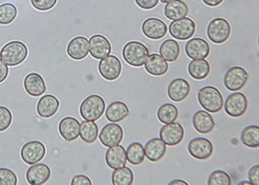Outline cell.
Instances as JSON below:
<instances>
[{
  "instance_id": "obj_1",
  "label": "cell",
  "mask_w": 259,
  "mask_h": 185,
  "mask_svg": "<svg viewBox=\"0 0 259 185\" xmlns=\"http://www.w3.org/2000/svg\"><path fill=\"white\" fill-rule=\"evenodd\" d=\"M28 56L27 45L18 40L6 43L0 51V60L9 67L18 66L26 61Z\"/></svg>"
},
{
  "instance_id": "obj_2",
  "label": "cell",
  "mask_w": 259,
  "mask_h": 185,
  "mask_svg": "<svg viewBox=\"0 0 259 185\" xmlns=\"http://www.w3.org/2000/svg\"><path fill=\"white\" fill-rule=\"evenodd\" d=\"M198 101L202 108L209 113H217L223 108V98L220 91L211 86H206L199 90Z\"/></svg>"
},
{
  "instance_id": "obj_3",
  "label": "cell",
  "mask_w": 259,
  "mask_h": 185,
  "mask_svg": "<svg viewBox=\"0 0 259 185\" xmlns=\"http://www.w3.org/2000/svg\"><path fill=\"white\" fill-rule=\"evenodd\" d=\"M106 109L104 99L98 95H92L86 98L79 107L80 115L84 120L96 122L102 118Z\"/></svg>"
},
{
  "instance_id": "obj_4",
  "label": "cell",
  "mask_w": 259,
  "mask_h": 185,
  "mask_svg": "<svg viewBox=\"0 0 259 185\" xmlns=\"http://www.w3.org/2000/svg\"><path fill=\"white\" fill-rule=\"evenodd\" d=\"M149 51L146 45L139 41H129L123 48V57L125 62L133 67L144 66Z\"/></svg>"
},
{
  "instance_id": "obj_5",
  "label": "cell",
  "mask_w": 259,
  "mask_h": 185,
  "mask_svg": "<svg viewBox=\"0 0 259 185\" xmlns=\"http://www.w3.org/2000/svg\"><path fill=\"white\" fill-rule=\"evenodd\" d=\"M207 36L214 43L221 44L231 36V25L225 18H215L207 26Z\"/></svg>"
},
{
  "instance_id": "obj_6",
  "label": "cell",
  "mask_w": 259,
  "mask_h": 185,
  "mask_svg": "<svg viewBox=\"0 0 259 185\" xmlns=\"http://www.w3.org/2000/svg\"><path fill=\"white\" fill-rule=\"evenodd\" d=\"M196 32L195 21L188 17L174 20L169 25L170 35L178 40L190 39Z\"/></svg>"
},
{
  "instance_id": "obj_7",
  "label": "cell",
  "mask_w": 259,
  "mask_h": 185,
  "mask_svg": "<svg viewBox=\"0 0 259 185\" xmlns=\"http://www.w3.org/2000/svg\"><path fill=\"white\" fill-rule=\"evenodd\" d=\"M249 74L241 67H232L226 72L223 83L228 90L232 92L239 91L248 82Z\"/></svg>"
},
{
  "instance_id": "obj_8",
  "label": "cell",
  "mask_w": 259,
  "mask_h": 185,
  "mask_svg": "<svg viewBox=\"0 0 259 185\" xmlns=\"http://www.w3.org/2000/svg\"><path fill=\"white\" fill-rule=\"evenodd\" d=\"M223 106L227 114L232 118H239L245 113L248 109V100L243 94H239L238 91L228 97L226 102H223Z\"/></svg>"
},
{
  "instance_id": "obj_9",
  "label": "cell",
  "mask_w": 259,
  "mask_h": 185,
  "mask_svg": "<svg viewBox=\"0 0 259 185\" xmlns=\"http://www.w3.org/2000/svg\"><path fill=\"white\" fill-rule=\"evenodd\" d=\"M20 156L22 161L29 165L36 164L46 156V147L39 141H31L22 146Z\"/></svg>"
},
{
  "instance_id": "obj_10",
  "label": "cell",
  "mask_w": 259,
  "mask_h": 185,
  "mask_svg": "<svg viewBox=\"0 0 259 185\" xmlns=\"http://www.w3.org/2000/svg\"><path fill=\"white\" fill-rule=\"evenodd\" d=\"M99 71L103 78L115 80L122 73V64L114 55H108L99 63Z\"/></svg>"
},
{
  "instance_id": "obj_11",
  "label": "cell",
  "mask_w": 259,
  "mask_h": 185,
  "mask_svg": "<svg viewBox=\"0 0 259 185\" xmlns=\"http://www.w3.org/2000/svg\"><path fill=\"white\" fill-rule=\"evenodd\" d=\"M188 153L197 160H207L214 153L213 144L205 137H195L188 143Z\"/></svg>"
},
{
  "instance_id": "obj_12",
  "label": "cell",
  "mask_w": 259,
  "mask_h": 185,
  "mask_svg": "<svg viewBox=\"0 0 259 185\" xmlns=\"http://www.w3.org/2000/svg\"><path fill=\"white\" fill-rule=\"evenodd\" d=\"M184 129L179 123L164 124L160 129V138L168 146H176L182 142Z\"/></svg>"
},
{
  "instance_id": "obj_13",
  "label": "cell",
  "mask_w": 259,
  "mask_h": 185,
  "mask_svg": "<svg viewBox=\"0 0 259 185\" xmlns=\"http://www.w3.org/2000/svg\"><path fill=\"white\" fill-rule=\"evenodd\" d=\"M123 129L122 127L116 123H110L105 125L101 133L99 134L101 143L106 147H111L120 144L123 140Z\"/></svg>"
},
{
  "instance_id": "obj_14",
  "label": "cell",
  "mask_w": 259,
  "mask_h": 185,
  "mask_svg": "<svg viewBox=\"0 0 259 185\" xmlns=\"http://www.w3.org/2000/svg\"><path fill=\"white\" fill-rule=\"evenodd\" d=\"M89 53L93 59L103 60L111 53V43L101 34H96L89 39Z\"/></svg>"
},
{
  "instance_id": "obj_15",
  "label": "cell",
  "mask_w": 259,
  "mask_h": 185,
  "mask_svg": "<svg viewBox=\"0 0 259 185\" xmlns=\"http://www.w3.org/2000/svg\"><path fill=\"white\" fill-rule=\"evenodd\" d=\"M167 26L164 21L158 18H148L142 25V32L150 39L158 40L166 35Z\"/></svg>"
},
{
  "instance_id": "obj_16",
  "label": "cell",
  "mask_w": 259,
  "mask_h": 185,
  "mask_svg": "<svg viewBox=\"0 0 259 185\" xmlns=\"http://www.w3.org/2000/svg\"><path fill=\"white\" fill-rule=\"evenodd\" d=\"M209 51V44L202 38H192L185 44V53L191 60H205Z\"/></svg>"
},
{
  "instance_id": "obj_17",
  "label": "cell",
  "mask_w": 259,
  "mask_h": 185,
  "mask_svg": "<svg viewBox=\"0 0 259 185\" xmlns=\"http://www.w3.org/2000/svg\"><path fill=\"white\" fill-rule=\"evenodd\" d=\"M27 181L31 185L45 184L51 177V169L48 165L42 163H36L31 165L27 170Z\"/></svg>"
},
{
  "instance_id": "obj_18",
  "label": "cell",
  "mask_w": 259,
  "mask_h": 185,
  "mask_svg": "<svg viewBox=\"0 0 259 185\" xmlns=\"http://www.w3.org/2000/svg\"><path fill=\"white\" fill-rule=\"evenodd\" d=\"M67 53L74 61L85 60L89 54V40L83 36L71 39L68 43Z\"/></svg>"
},
{
  "instance_id": "obj_19",
  "label": "cell",
  "mask_w": 259,
  "mask_h": 185,
  "mask_svg": "<svg viewBox=\"0 0 259 185\" xmlns=\"http://www.w3.org/2000/svg\"><path fill=\"white\" fill-rule=\"evenodd\" d=\"M105 161L111 169L126 166L127 156L125 148L120 144L108 147V150L106 152Z\"/></svg>"
},
{
  "instance_id": "obj_20",
  "label": "cell",
  "mask_w": 259,
  "mask_h": 185,
  "mask_svg": "<svg viewBox=\"0 0 259 185\" xmlns=\"http://www.w3.org/2000/svg\"><path fill=\"white\" fill-rule=\"evenodd\" d=\"M80 123L72 117L64 118L58 125L60 134L67 142H73L79 136Z\"/></svg>"
},
{
  "instance_id": "obj_21",
  "label": "cell",
  "mask_w": 259,
  "mask_h": 185,
  "mask_svg": "<svg viewBox=\"0 0 259 185\" xmlns=\"http://www.w3.org/2000/svg\"><path fill=\"white\" fill-rule=\"evenodd\" d=\"M191 92V86L184 78H176L168 85L167 95L172 102L184 101Z\"/></svg>"
},
{
  "instance_id": "obj_22",
  "label": "cell",
  "mask_w": 259,
  "mask_h": 185,
  "mask_svg": "<svg viewBox=\"0 0 259 185\" xmlns=\"http://www.w3.org/2000/svg\"><path fill=\"white\" fill-rule=\"evenodd\" d=\"M23 87L27 94L34 98L42 96L47 89L42 76L38 73H29L23 80Z\"/></svg>"
},
{
  "instance_id": "obj_23",
  "label": "cell",
  "mask_w": 259,
  "mask_h": 185,
  "mask_svg": "<svg viewBox=\"0 0 259 185\" xmlns=\"http://www.w3.org/2000/svg\"><path fill=\"white\" fill-rule=\"evenodd\" d=\"M193 125L199 133L206 134L214 130L215 121L209 112L205 110H198L193 115Z\"/></svg>"
},
{
  "instance_id": "obj_24",
  "label": "cell",
  "mask_w": 259,
  "mask_h": 185,
  "mask_svg": "<svg viewBox=\"0 0 259 185\" xmlns=\"http://www.w3.org/2000/svg\"><path fill=\"white\" fill-rule=\"evenodd\" d=\"M60 109V101L54 96H44L37 103V113L42 119H50Z\"/></svg>"
},
{
  "instance_id": "obj_25",
  "label": "cell",
  "mask_w": 259,
  "mask_h": 185,
  "mask_svg": "<svg viewBox=\"0 0 259 185\" xmlns=\"http://www.w3.org/2000/svg\"><path fill=\"white\" fill-rule=\"evenodd\" d=\"M144 66L145 70L154 76H162L168 71V62L160 54L148 55Z\"/></svg>"
},
{
  "instance_id": "obj_26",
  "label": "cell",
  "mask_w": 259,
  "mask_h": 185,
  "mask_svg": "<svg viewBox=\"0 0 259 185\" xmlns=\"http://www.w3.org/2000/svg\"><path fill=\"white\" fill-rule=\"evenodd\" d=\"M145 158L151 162H158L164 157L166 153V144L164 143L160 137H155L149 140L145 147Z\"/></svg>"
},
{
  "instance_id": "obj_27",
  "label": "cell",
  "mask_w": 259,
  "mask_h": 185,
  "mask_svg": "<svg viewBox=\"0 0 259 185\" xmlns=\"http://www.w3.org/2000/svg\"><path fill=\"white\" fill-rule=\"evenodd\" d=\"M105 115L111 123H119L129 115V108L123 102H113L105 109Z\"/></svg>"
},
{
  "instance_id": "obj_28",
  "label": "cell",
  "mask_w": 259,
  "mask_h": 185,
  "mask_svg": "<svg viewBox=\"0 0 259 185\" xmlns=\"http://www.w3.org/2000/svg\"><path fill=\"white\" fill-rule=\"evenodd\" d=\"M164 14L166 18L170 20H178L183 17H186L188 14V7L182 0H174L166 4L164 8Z\"/></svg>"
},
{
  "instance_id": "obj_29",
  "label": "cell",
  "mask_w": 259,
  "mask_h": 185,
  "mask_svg": "<svg viewBox=\"0 0 259 185\" xmlns=\"http://www.w3.org/2000/svg\"><path fill=\"white\" fill-rule=\"evenodd\" d=\"M209 71L210 67L206 60H193L188 65V73L193 78L198 80L206 78Z\"/></svg>"
},
{
  "instance_id": "obj_30",
  "label": "cell",
  "mask_w": 259,
  "mask_h": 185,
  "mask_svg": "<svg viewBox=\"0 0 259 185\" xmlns=\"http://www.w3.org/2000/svg\"><path fill=\"white\" fill-rule=\"evenodd\" d=\"M160 55L164 60L169 63H174L180 55V45L174 39H167L162 42L160 47Z\"/></svg>"
},
{
  "instance_id": "obj_31",
  "label": "cell",
  "mask_w": 259,
  "mask_h": 185,
  "mask_svg": "<svg viewBox=\"0 0 259 185\" xmlns=\"http://www.w3.org/2000/svg\"><path fill=\"white\" fill-rule=\"evenodd\" d=\"M79 136L85 143L93 144L99 136V127L96 122L84 121L79 127Z\"/></svg>"
},
{
  "instance_id": "obj_32",
  "label": "cell",
  "mask_w": 259,
  "mask_h": 185,
  "mask_svg": "<svg viewBox=\"0 0 259 185\" xmlns=\"http://www.w3.org/2000/svg\"><path fill=\"white\" fill-rule=\"evenodd\" d=\"M126 156H127V162H129L131 164L133 165L142 164L145 159L144 146L139 142L129 144L126 150Z\"/></svg>"
},
{
  "instance_id": "obj_33",
  "label": "cell",
  "mask_w": 259,
  "mask_h": 185,
  "mask_svg": "<svg viewBox=\"0 0 259 185\" xmlns=\"http://www.w3.org/2000/svg\"><path fill=\"white\" fill-rule=\"evenodd\" d=\"M241 142L250 148L259 147V127L258 126H248L241 131L240 134Z\"/></svg>"
},
{
  "instance_id": "obj_34",
  "label": "cell",
  "mask_w": 259,
  "mask_h": 185,
  "mask_svg": "<svg viewBox=\"0 0 259 185\" xmlns=\"http://www.w3.org/2000/svg\"><path fill=\"white\" fill-rule=\"evenodd\" d=\"M179 117V111L172 104H164L158 109V120L163 124L174 123Z\"/></svg>"
},
{
  "instance_id": "obj_35",
  "label": "cell",
  "mask_w": 259,
  "mask_h": 185,
  "mask_svg": "<svg viewBox=\"0 0 259 185\" xmlns=\"http://www.w3.org/2000/svg\"><path fill=\"white\" fill-rule=\"evenodd\" d=\"M113 185H132L134 183V172L126 166L114 169L112 172Z\"/></svg>"
},
{
  "instance_id": "obj_36",
  "label": "cell",
  "mask_w": 259,
  "mask_h": 185,
  "mask_svg": "<svg viewBox=\"0 0 259 185\" xmlns=\"http://www.w3.org/2000/svg\"><path fill=\"white\" fill-rule=\"evenodd\" d=\"M17 8L12 4H4L0 6V25L7 26L12 24L17 17Z\"/></svg>"
},
{
  "instance_id": "obj_37",
  "label": "cell",
  "mask_w": 259,
  "mask_h": 185,
  "mask_svg": "<svg viewBox=\"0 0 259 185\" xmlns=\"http://www.w3.org/2000/svg\"><path fill=\"white\" fill-rule=\"evenodd\" d=\"M231 183L232 181L229 173L220 169L211 172L207 180L208 185H231Z\"/></svg>"
},
{
  "instance_id": "obj_38",
  "label": "cell",
  "mask_w": 259,
  "mask_h": 185,
  "mask_svg": "<svg viewBox=\"0 0 259 185\" xmlns=\"http://www.w3.org/2000/svg\"><path fill=\"white\" fill-rule=\"evenodd\" d=\"M17 177L14 171L8 168H0V185H16Z\"/></svg>"
},
{
  "instance_id": "obj_39",
  "label": "cell",
  "mask_w": 259,
  "mask_h": 185,
  "mask_svg": "<svg viewBox=\"0 0 259 185\" xmlns=\"http://www.w3.org/2000/svg\"><path fill=\"white\" fill-rule=\"evenodd\" d=\"M12 113L9 108L0 106V132L7 130L12 124Z\"/></svg>"
},
{
  "instance_id": "obj_40",
  "label": "cell",
  "mask_w": 259,
  "mask_h": 185,
  "mask_svg": "<svg viewBox=\"0 0 259 185\" xmlns=\"http://www.w3.org/2000/svg\"><path fill=\"white\" fill-rule=\"evenodd\" d=\"M57 0H31V4L38 11H49L54 8Z\"/></svg>"
},
{
  "instance_id": "obj_41",
  "label": "cell",
  "mask_w": 259,
  "mask_h": 185,
  "mask_svg": "<svg viewBox=\"0 0 259 185\" xmlns=\"http://www.w3.org/2000/svg\"><path fill=\"white\" fill-rule=\"evenodd\" d=\"M248 177L252 185H259V165H254L251 167Z\"/></svg>"
},
{
  "instance_id": "obj_42",
  "label": "cell",
  "mask_w": 259,
  "mask_h": 185,
  "mask_svg": "<svg viewBox=\"0 0 259 185\" xmlns=\"http://www.w3.org/2000/svg\"><path fill=\"white\" fill-rule=\"evenodd\" d=\"M136 4L144 10H151L159 4V0H136Z\"/></svg>"
},
{
  "instance_id": "obj_43",
  "label": "cell",
  "mask_w": 259,
  "mask_h": 185,
  "mask_svg": "<svg viewBox=\"0 0 259 185\" xmlns=\"http://www.w3.org/2000/svg\"><path fill=\"white\" fill-rule=\"evenodd\" d=\"M72 185H91L92 182L91 180L85 176V175H77L75 176L72 181H71Z\"/></svg>"
},
{
  "instance_id": "obj_44",
  "label": "cell",
  "mask_w": 259,
  "mask_h": 185,
  "mask_svg": "<svg viewBox=\"0 0 259 185\" xmlns=\"http://www.w3.org/2000/svg\"><path fill=\"white\" fill-rule=\"evenodd\" d=\"M9 76V66L0 60V84L4 83Z\"/></svg>"
},
{
  "instance_id": "obj_45",
  "label": "cell",
  "mask_w": 259,
  "mask_h": 185,
  "mask_svg": "<svg viewBox=\"0 0 259 185\" xmlns=\"http://www.w3.org/2000/svg\"><path fill=\"white\" fill-rule=\"evenodd\" d=\"M203 3L209 7H217L223 3V0H203Z\"/></svg>"
},
{
  "instance_id": "obj_46",
  "label": "cell",
  "mask_w": 259,
  "mask_h": 185,
  "mask_svg": "<svg viewBox=\"0 0 259 185\" xmlns=\"http://www.w3.org/2000/svg\"><path fill=\"white\" fill-rule=\"evenodd\" d=\"M170 185H177V184H181V185H187L188 183L186 181H183V180H174V181H170L169 182Z\"/></svg>"
},
{
  "instance_id": "obj_47",
  "label": "cell",
  "mask_w": 259,
  "mask_h": 185,
  "mask_svg": "<svg viewBox=\"0 0 259 185\" xmlns=\"http://www.w3.org/2000/svg\"><path fill=\"white\" fill-rule=\"evenodd\" d=\"M239 185H252L250 181H242L239 183Z\"/></svg>"
},
{
  "instance_id": "obj_48",
  "label": "cell",
  "mask_w": 259,
  "mask_h": 185,
  "mask_svg": "<svg viewBox=\"0 0 259 185\" xmlns=\"http://www.w3.org/2000/svg\"><path fill=\"white\" fill-rule=\"evenodd\" d=\"M170 2H174V0H161L162 4H168Z\"/></svg>"
}]
</instances>
